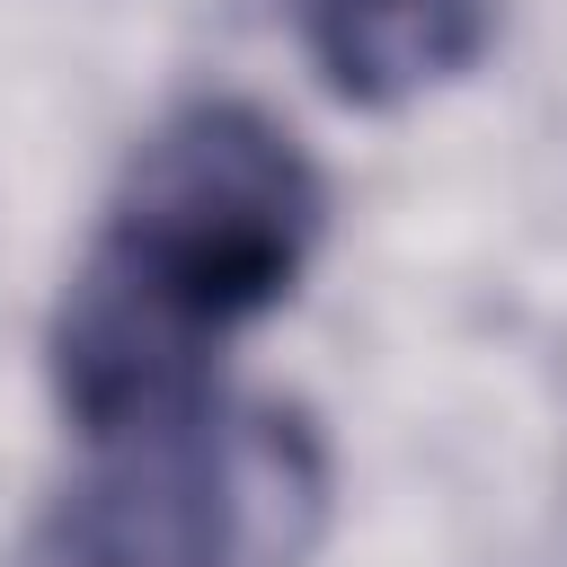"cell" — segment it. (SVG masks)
Segmentation results:
<instances>
[{
    "label": "cell",
    "instance_id": "cell-1",
    "mask_svg": "<svg viewBox=\"0 0 567 567\" xmlns=\"http://www.w3.org/2000/svg\"><path fill=\"white\" fill-rule=\"evenodd\" d=\"M328 186L248 97L168 106L106 204L53 319V381L89 443H124L213 399V337L275 310L319 248Z\"/></svg>",
    "mask_w": 567,
    "mask_h": 567
},
{
    "label": "cell",
    "instance_id": "cell-2",
    "mask_svg": "<svg viewBox=\"0 0 567 567\" xmlns=\"http://www.w3.org/2000/svg\"><path fill=\"white\" fill-rule=\"evenodd\" d=\"M328 470L292 408L204 399L133 443H106V470L80 487L71 558L80 567H284L319 523Z\"/></svg>",
    "mask_w": 567,
    "mask_h": 567
},
{
    "label": "cell",
    "instance_id": "cell-3",
    "mask_svg": "<svg viewBox=\"0 0 567 567\" xmlns=\"http://www.w3.org/2000/svg\"><path fill=\"white\" fill-rule=\"evenodd\" d=\"M292 18L328 89L354 106H408L461 80L496 35V0H292Z\"/></svg>",
    "mask_w": 567,
    "mask_h": 567
}]
</instances>
